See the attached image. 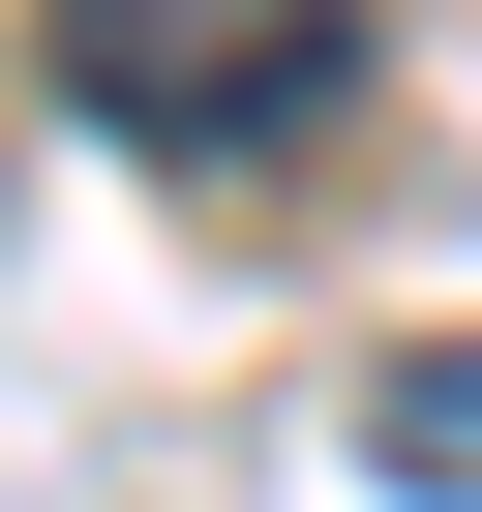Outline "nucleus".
I'll return each instance as SVG.
<instances>
[{
    "instance_id": "1",
    "label": "nucleus",
    "mask_w": 482,
    "mask_h": 512,
    "mask_svg": "<svg viewBox=\"0 0 482 512\" xmlns=\"http://www.w3.org/2000/svg\"><path fill=\"white\" fill-rule=\"evenodd\" d=\"M362 91V0H61V121L121 151H302Z\"/></svg>"
},
{
    "instance_id": "2",
    "label": "nucleus",
    "mask_w": 482,
    "mask_h": 512,
    "mask_svg": "<svg viewBox=\"0 0 482 512\" xmlns=\"http://www.w3.org/2000/svg\"><path fill=\"white\" fill-rule=\"evenodd\" d=\"M362 482H392V512H482V332H422V362L362 392Z\"/></svg>"
}]
</instances>
